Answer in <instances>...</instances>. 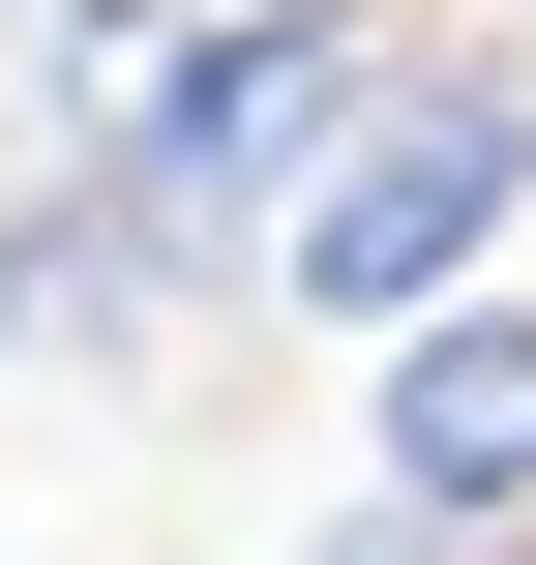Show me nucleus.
<instances>
[{"label": "nucleus", "mask_w": 536, "mask_h": 565, "mask_svg": "<svg viewBox=\"0 0 536 565\" xmlns=\"http://www.w3.org/2000/svg\"><path fill=\"white\" fill-rule=\"evenodd\" d=\"M209 298H269L209 209H149L119 149H60V179H0V358H179Z\"/></svg>", "instance_id": "nucleus-3"}, {"label": "nucleus", "mask_w": 536, "mask_h": 565, "mask_svg": "<svg viewBox=\"0 0 536 565\" xmlns=\"http://www.w3.org/2000/svg\"><path fill=\"white\" fill-rule=\"evenodd\" d=\"M507 209H536V30H388L358 119H328L298 209H269V298L388 358L418 298H507Z\"/></svg>", "instance_id": "nucleus-1"}, {"label": "nucleus", "mask_w": 536, "mask_h": 565, "mask_svg": "<svg viewBox=\"0 0 536 565\" xmlns=\"http://www.w3.org/2000/svg\"><path fill=\"white\" fill-rule=\"evenodd\" d=\"M358 60H388V0H209V30H149V60H119V119H90V149L269 268V209H298V149L358 119Z\"/></svg>", "instance_id": "nucleus-2"}, {"label": "nucleus", "mask_w": 536, "mask_h": 565, "mask_svg": "<svg viewBox=\"0 0 536 565\" xmlns=\"http://www.w3.org/2000/svg\"><path fill=\"white\" fill-rule=\"evenodd\" d=\"M119 60H149V0H0V179H60L119 119Z\"/></svg>", "instance_id": "nucleus-5"}, {"label": "nucleus", "mask_w": 536, "mask_h": 565, "mask_svg": "<svg viewBox=\"0 0 536 565\" xmlns=\"http://www.w3.org/2000/svg\"><path fill=\"white\" fill-rule=\"evenodd\" d=\"M298 565H507V536H418V507H328Z\"/></svg>", "instance_id": "nucleus-6"}, {"label": "nucleus", "mask_w": 536, "mask_h": 565, "mask_svg": "<svg viewBox=\"0 0 536 565\" xmlns=\"http://www.w3.org/2000/svg\"><path fill=\"white\" fill-rule=\"evenodd\" d=\"M358 507L536 565V298H418V328L358 358Z\"/></svg>", "instance_id": "nucleus-4"}]
</instances>
